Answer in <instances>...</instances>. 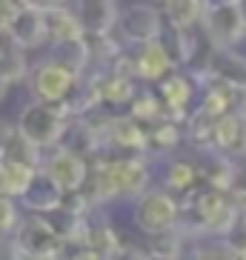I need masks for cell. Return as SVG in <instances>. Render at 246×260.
<instances>
[{"label": "cell", "mask_w": 246, "mask_h": 260, "mask_svg": "<svg viewBox=\"0 0 246 260\" xmlns=\"http://www.w3.org/2000/svg\"><path fill=\"white\" fill-rule=\"evenodd\" d=\"M12 257H29V260H52L66 254V240L49 226L43 214L32 212L26 220L17 217L15 229H12Z\"/></svg>", "instance_id": "cell-1"}, {"label": "cell", "mask_w": 246, "mask_h": 260, "mask_svg": "<svg viewBox=\"0 0 246 260\" xmlns=\"http://www.w3.org/2000/svg\"><path fill=\"white\" fill-rule=\"evenodd\" d=\"M132 223L143 235H161L180 223V200L169 189H143L132 206Z\"/></svg>", "instance_id": "cell-2"}, {"label": "cell", "mask_w": 246, "mask_h": 260, "mask_svg": "<svg viewBox=\"0 0 246 260\" xmlns=\"http://www.w3.org/2000/svg\"><path fill=\"white\" fill-rule=\"evenodd\" d=\"M192 214H195V232L206 237H226L235 220L238 203L232 200L229 191L223 189H195L192 191Z\"/></svg>", "instance_id": "cell-3"}, {"label": "cell", "mask_w": 246, "mask_h": 260, "mask_svg": "<svg viewBox=\"0 0 246 260\" xmlns=\"http://www.w3.org/2000/svg\"><path fill=\"white\" fill-rule=\"evenodd\" d=\"M15 129L32 140L40 149H52L60 143V135L66 129V117L57 109V103H43V100H32L29 106L20 109Z\"/></svg>", "instance_id": "cell-4"}, {"label": "cell", "mask_w": 246, "mask_h": 260, "mask_svg": "<svg viewBox=\"0 0 246 260\" xmlns=\"http://www.w3.org/2000/svg\"><path fill=\"white\" fill-rule=\"evenodd\" d=\"M200 23L206 29V38L212 43V49H232L246 35V17L240 12L238 0L206 3Z\"/></svg>", "instance_id": "cell-5"}, {"label": "cell", "mask_w": 246, "mask_h": 260, "mask_svg": "<svg viewBox=\"0 0 246 260\" xmlns=\"http://www.w3.org/2000/svg\"><path fill=\"white\" fill-rule=\"evenodd\" d=\"M95 126H98V132H100V152L140 154V157H146V129H143L132 115L100 117V123L95 120Z\"/></svg>", "instance_id": "cell-6"}, {"label": "cell", "mask_w": 246, "mask_h": 260, "mask_svg": "<svg viewBox=\"0 0 246 260\" xmlns=\"http://www.w3.org/2000/svg\"><path fill=\"white\" fill-rule=\"evenodd\" d=\"M77 77H80V75L69 72L66 66H60V63H54L52 57L35 63V66L26 72L32 98L43 100V103H60V100L75 89Z\"/></svg>", "instance_id": "cell-7"}, {"label": "cell", "mask_w": 246, "mask_h": 260, "mask_svg": "<svg viewBox=\"0 0 246 260\" xmlns=\"http://www.w3.org/2000/svg\"><path fill=\"white\" fill-rule=\"evenodd\" d=\"M115 29H120V38H123L120 46H126V43L135 46V43H143V40L161 38L163 15L152 6V3H132V6H126L123 12H117Z\"/></svg>", "instance_id": "cell-8"}, {"label": "cell", "mask_w": 246, "mask_h": 260, "mask_svg": "<svg viewBox=\"0 0 246 260\" xmlns=\"http://www.w3.org/2000/svg\"><path fill=\"white\" fill-rule=\"evenodd\" d=\"M52 149H54V152L49 154V157H43L38 169H40V172H46L54 183L60 186L63 194H69V191H80L86 175H89V163H86V157L69 152V149H63V146H52Z\"/></svg>", "instance_id": "cell-9"}, {"label": "cell", "mask_w": 246, "mask_h": 260, "mask_svg": "<svg viewBox=\"0 0 246 260\" xmlns=\"http://www.w3.org/2000/svg\"><path fill=\"white\" fill-rule=\"evenodd\" d=\"M129 57H132L135 80H143V83H158L161 77L175 72V63L169 60V54L163 49L161 38L135 43V54H129Z\"/></svg>", "instance_id": "cell-10"}, {"label": "cell", "mask_w": 246, "mask_h": 260, "mask_svg": "<svg viewBox=\"0 0 246 260\" xmlns=\"http://www.w3.org/2000/svg\"><path fill=\"white\" fill-rule=\"evenodd\" d=\"M158 100L163 106V115L172 117L175 123H183V117L189 115V103H192V94H195V86L186 75H175L169 72L166 77L158 80Z\"/></svg>", "instance_id": "cell-11"}, {"label": "cell", "mask_w": 246, "mask_h": 260, "mask_svg": "<svg viewBox=\"0 0 246 260\" xmlns=\"http://www.w3.org/2000/svg\"><path fill=\"white\" fill-rule=\"evenodd\" d=\"M6 35L15 40L20 49H26V52L40 49L43 43H49L43 12L35 9V6H23L20 12H15V15L6 20Z\"/></svg>", "instance_id": "cell-12"}, {"label": "cell", "mask_w": 246, "mask_h": 260, "mask_svg": "<svg viewBox=\"0 0 246 260\" xmlns=\"http://www.w3.org/2000/svg\"><path fill=\"white\" fill-rule=\"evenodd\" d=\"M75 17L83 35H112L117 23V0H75Z\"/></svg>", "instance_id": "cell-13"}, {"label": "cell", "mask_w": 246, "mask_h": 260, "mask_svg": "<svg viewBox=\"0 0 246 260\" xmlns=\"http://www.w3.org/2000/svg\"><path fill=\"white\" fill-rule=\"evenodd\" d=\"M212 149L229 154V157H246V115L243 112H226L215 120L212 129Z\"/></svg>", "instance_id": "cell-14"}, {"label": "cell", "mask_w": 246, "mask_h": 260, "mask_svg": "<svg viewBox=\"0 0 246 260\" xmlns=\"http://www.w3.org/2000/svg\"><path fill=\"white\" fill-rule=\"evenodd\" d=\"M63 194L60 191V186L54 183L52 177L46 175V172H35V177L29 180V186H26L20 194H17L15 200H20L29 212H38V214H46V212H52V209H57L63 203Z\"/></svg>", "instance_id": "cell-15"}, {"label": "cell", "mask_w": 246, "mask_h": 260, "mask_svg": "<svg viewBox=\"0 0 246 260\" xmlns=\"http://www.w3.org/2000/svg\"><path fill=\"white\" fill-rule=\"evenodd\" d=\"M146 129V157H161L180 143V126L172 117H158Z\"/></svg>", "instance_id": "cell-16"}, {"label": "cell", "mask_w": 246, "mask_h": 260, "mask_svg": "<svg viewBox=\"0 0 246 260\" xmlns=\"http://www.w3.org/2000/svg\"><path fill=\"white\" fill-rule=\"evenodd\" d=\"M49 57L54 63L66 66L75 75H83L89 66V49H86V38H66V40H52Z\"/></svg>", "instance_id": "cell-17"}, {"label": "cell", "mask_w": 246, "mask_h": 260, "mask_svg": "<svg viewBox=\"0 0 246 260\" xmlns=\"http://www.w3.org/2000/svg\"><path fill=\"white\" fill-rule=\"evenodd\" d=\"M161 43L169 54V60L177 66H186V63H192L195 52H198V38H195V29H177V26H169V31L163 35L161 31Z\"/></svg>", "instance_id": "cell-18"}, {"label": "cell", "mask_w": 246, "mask_h": 260, "mask_svg": "<svg viewBox=\"0 0 246 260\" xmlns=\"http://www.w3.org/2000/svg\"><path fill=\"white\" fill-rule=\"evenodd\" d=\"M43 23H46V38L52 40H66V38H83V29L77 23V17L72 9L63 6H52L43 12Z\"/></svg>", "instance_id": "cell-19"}, {"label": "cell", "mask_w": 246, "mask_h": 260, "mask_svg": "<svg viewBox=\"0 0 246 260\" xmlns=\"http://www.w3.org/2000/svg\"><path fill=\"white\" fill-rule=\"evenodd\" d=\"M161 3L169 26H177V29H195L206 9V0H161Z\"/></svg>", "instance_id": "cell-20"}, {"label": "cell", "mask_w": 246, "mask_h": 260, "mask_svg": "<svg viewBox=\"0 0 246 260\" xmlns=\"http://www.w3.org/2000/svg\"><path fill=\"white\" fill-rule=\"evenodd\" d=\"M35 172H38V166L0 157V191H6L9 198H17V194L29 186V180L35 177Z\"/></svg>", "instance_id": "cell-21"}, {"label": "cell", "mask_w": 246, "mask_h": 260, "mask_svg": "<svg viewBox=\"0 0 246 260\" xmlns=\"http://www.w3.org/2000/svg\"><path fill=\"white\" fill-rule=\"evenodd\" d=\"M198 180L200 175L192 160H172L163 172V183H166L169 191H192Z\"/></svg>", "instance_id": "cell-22"}, {"label": "cell", "mask_w": 246, "mask_h": 260, "mask_svg": "<svg viewBox=\"0 0 246 260\" xmlns=\"http://www.w3.org/2000/svg\"><path fill=\"white\" fill-rule=\"evenodd\" d=\"M0 72L12 80V86L17 80H23L26 72H29V60H26V49H20L15 40L9 38L6 46L0 49Z\"/></svg>", "instance_id": "cell-23"}, {"label": "cell", "mask_w": 246, "mask_h": 260, "mask_svg": "<svg viewBox=\"0 0 246 260\" xmlns=\"http://www.w3.org/2000/svg\"><path fill=\"white\" fill-rule=\"evenodd\" d=\"M215 120L218 117H212L209 112H203V109H195L192 115H186L183 123H186V138L192 140L198 149H203V146L212 143V129H215Z\"/></svg>", "instance_id": "cell-24"}, {"label": "cell", "mask_w": 246, "mask_h": 260, "mask_svg": "<svg viewBox=\"0 0 246 260\" xmlns=\"http://www.w3.org/2000/svg\"><path fill=\"white\" fill-rule=\"evenodd\" d=\"M129 115L135 117L140 126H149V123L158 120V117H166V115H163L161 100H158V94H155V92H135V94H132Z\"/></svg>", "instance_id": "cell-25"}, {"label": "cell", "mask_w": 246, "mask_h": 260, "mask_svg": "<svg viewBox=\"0 0 246 260\" xmlns=\"http://www.w3.org/2000/svg\"><path fill=\"white\" fill-rule=\"evenodd\" d=\"M43 149L40 146H35L32 140H26L20 132L15 129V135H12V140L6 143V149H3V154L0 157H6V160H17V163H29V166H40V160H43Z\"/></svg>", "instance_id": "cell-26"}, {"label": "cell", "mask_w": 246, "mask_h": 260, "mask_svg": "<svg viewBox=\"0 0 246 260\" xmlns=\"http://www.w3.org/2000/svg\"><path fill=\"white\" fill-rule=\"evenodd\" d=\"M15 223H17L15 198H9L6 191H0V235H12Z\"/></svg>", "instance_id": "cell-27"}, {"label": "cell", "mask_w": 246, "mask_h": 260, "mask_svg": "<svg viewBox=\"0 0 246 260\" xmlns=\"http://www.w3.org/2000/svg\"><path fill=\"white\" fill-rule=\"evenodd\" d=\"M23 6H29V0H0V12L6 15V20L15 15V12H20Z\"/></svg>", "instance_id": "cell-28"}, {"label": "cell", "mask_w": 246, "mask_h": 260, "mask_svg": "<svg viewBox=\"0 0 246 260\" xmlns=\"http://www.w3.org/2000/svg\"><path fill=\"white\" fill-rule=\"evenodd\" d=\"M12 135H15V123H9L6 117H0V154H3L6 143L12 140Z\"/></svg>", "instance_id": "cell-29"}, {"label": "cell", "mask_w": 246, "mask_h": 260, "mask_svg": "<svg viewBox=\"0 0 246 260\" xmlns=\"http://www.w3.org/2000/svg\"><path fill=\"white\" fill-rule=\"evenodd\" d=\"M66 0H29V6H35V9H40V12H46V9H52V6H63Z\"/></svg>", "instance_id": "cell-30"}, {"label": "cell", "mask_w": 246, "mask_h": 260, "mask_svg": "<svg viewBox=\"0 0 246 260\" xmlns=\"http://www.w3.org/2000/svg\"><path fill=\"white\" fill-rule=\"evenodd\" d=\"M9 89H12V80H9V77L3 75V72H0V103H3V100L9 98Z\"/></svg>", "instance_id": "cell-31"}, {"label": "cell", "mask_w": 246, "mask_h": 260, "mask_svg": "<svg viewBox=\"0 0 246 260\" xmlns=\"http://www.w3.org/2000/svg\"><path fill=\"white\" fill-rule=\"evenodd\" d=\"M6 29V15H3V12H0V31Z\"/></svg>", "instance_id": "cell-32"}, {"label": "cell", "mask_w": 246, "mask_h": 260, "mask_svg": "<svg viewBox=\"0 0 246 260\" xmlns=\"http://www.w3.org/2000/svg\"><path fill=\"white\" fill-rule=\"evenodd\" d=\"M240 112H243V115H246V98H243V106H240Z\"/></svg>", "instance_id": "cell-33"}]
</instances>
